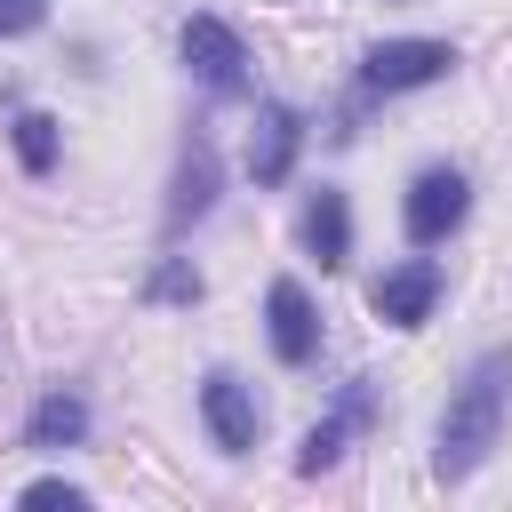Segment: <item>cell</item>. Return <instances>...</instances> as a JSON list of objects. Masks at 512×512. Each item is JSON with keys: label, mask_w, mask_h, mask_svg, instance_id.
<instances>
[{"label": "cell", "mask_w": 512, "mask_h": 512, "mask_svg": "<svg viewBox=\"0 0 512 512\" xmlns=\"http://www.w3.org/2000/svg\"><path fill=\"white\" fill-rule=\"evenodd\" d=\"M24 504H64V512H72V504H88V496H80L72 480H32V488H24Z\"/></svg>", "instance_id": "16"}, {"label": "cell", "mask_w": 512, "mask_h": 512, "mask_svg": "<svg viewBox=\"0 0 512 512\" xmlns=\"http://www.w3.org/2000/svg\"><path fill=\"white\" fill-rule=\"evenodd\" d=\"M464 208H472V184H464L456 168H424V176L408 184L400 224H408V240H416V248H440V240L464 224Z\"/></svg>", "instance_id": "4"}, {"label": "cell", "mask_w": 512, "mask_h": 512, "mask_svg": "<svg viewBox=\"0 0 512 512\" xmlns=\"http://www.w3.org/2000/svg\"><path fill=\"white\" fill-rule=\"evenodd\" d=\"M296 144H304V120H296L288 104H256V128H248V176H256V184H288Z\"/></svg>", "instance_id": "9"}, {"label": "cell", "mask_w": 512, "mask_h": 512, "mask_svg": "<svg viewBox=\"0 0 512 512\" xmlns=\"http://www.w3.org/2000/svg\"><path fill=\"white\" fill-rule=\"evenodd\" d=\"M264 328H272V352H280L288 368H304V360L320 352V312H312V296H304L296 280H272V288H264Z\"/></svg>", "instance_id": "8"}, {"label": "cell", "mask_w": 512, "mask_h": 512, "mask_svg": "<svg viewBox=\"0 0 512 512\" xmlns=\"http://www.w3.org/2000/svg\"><path fill=\"white\" fill-rule=\"evenodd\" d=\"M504 424H512V352H480V360L464 368V384L448 392V408H440L432 472H440V480H472V472L496 456Z\"/></svg>", "instance_id": "1"}, {"label": "cell", "mask_w": 512, "mask_h": 512, "mask_svg": "<svg viewBox=\"0 0 512 512\" xmlns=\"http://www.w3.org/2000/svg\"><path fill=\"white\" fill-rule=\"evenodd\" d=\"M24 440H32V448H80V440H88V400H80L72 384L40 392V408H32V424H24Z\"/></svg>", "instance_id": "11"}, {"label": "cell", "mask_w": 512, "mask_h": 512, "mask_svg": "<svg viewBox=\"0 0 512 512\" xmlns=\"http://www.w3.org/2000/svg\"><path fill=\"white\" fill-rule=\"evenodd\" d=\"M304 248H312L328 272L352 256V208H344V192H328V184H320V192L304 200Z\"/></svg>", "instance_id": "10"}, {"label": "cell", "mask_w": 512, "mask_h": 512, "mask_svg": "<svg viewBox=\"0 0 512 512\" xmlns=\"http://www.w3.org/2000/svg\"><path fill=\"white\" fill-rule=\"evenodd\" d=\"M16 160H24L32 176L56 168V120H48V112H24V120H16Z\"/></svg>", "instance_id": "13"}, {"label": "cell", "mask_w": 512, "mask_h": 512, "mask_svg": "<svg viewBox=\"0 0 512 512\" xmlns=\"http://www.w3.org/2000/svg\"><path fill=\"white\" fill-rule=\"evenodd\" d=\"M208 208H216V144L192 128L184 152H176V184H168V216H160V224L184 232V224H200Z\"/></svg>", "instance_id": "6"}, {"label": "cell", "mask_w": 512, "mask_h": 512, "mask_svg": "<svg viewBox=\"0 0 512 512\" xmlns=\"http://www.w3.org/2000/svg\"><path fill=\"white\" fill-rule=\"evenodd\" d=\"M448 72H456V48H448V40H376L368 64H360V80H368L376 96L432 88V80H448Z\"/></svg>", "instance_id": "3"}, {"label": "cell", "mask_w": 512, "mask_h": 512, "mask_svg": "<svg viewBox=\"0 0 512 512\" xmlns=\"http://www.w3.org/2000/svg\"><path fill=\"white\" fill-rule=\"evenodd\" d=\"M48 24V0H0V40H24Z\"/></svg>", "instance_id": "15"}, {"label": "cell", "mask_w": 512, "mask_h": 512, "mask_svg": "<svg viewBox=\"0 0 512 512\" xmlns=\"http://www.w3.org/2000/svg\"><path fill=\"white\" fill-rule=\"evenodd\" d=\"M200 416H208V432H216V448H224V456H248V448H256V432H264V408H256V392H248L232 368L200 376Z\"/></svg>", "instance_id": "5"}, {"label": "cell", "mask_w": 512, "mask_h": 512, "mask_svg": "<svg viewBox=\"0 0 512 512\" xmlns=\"http://www.w3.org/2000/svg\"><path fill=\"white\" fill-rule=\"evenodd\" d=\"M368 304H376V320H392V328H416V320L440 304V264H432V256H408V264H392V272L368 288Z\"/></svg>", "instance_id": "7"}, {"label": "cell", "mask_w": 512, "mask_h": 512, "mask_svg": "<svg viewBox=\"0 0 512 512\" xmlns=\"http://www.w3.org/2000/svg\"><path fill=\"white\" fill-rule=\"evenodd\" d=\"M368 416V384H352V400L336 408V416H320L312 432H304V448H296V472H328L336 456H344V432Z\"/></svg>", "instance_id": "12"}, {"label": "cell", "mask_w": 512, "mask_h": 512, "mask_svg": "<svg viewBox=\"0 0 512 512\" xmlns=\"http://www.w3.org/2000/svg\"><path fill=\"white\" fill-rule=\"evenodd\" d=\"M176 48H184V72H192L208 96H248V48H240V32H232L224 16H192Z\"/></svg>", "instance_id": "2"}, {"label": "cell", "mask_w": 512, "mask_h": 512, "mask_svg": "<svg viewBox=\"0 0 512 512\" xmlns=\"http://www.w3.org/2000/svg\"><path fill=\"white\" fill-rule=\"evenodd\" d=\"M152 296H160V304H200V272H192L184 256H168V264L152 272Z\"/></svg>", "instance_id": "14"}]
</instances>
